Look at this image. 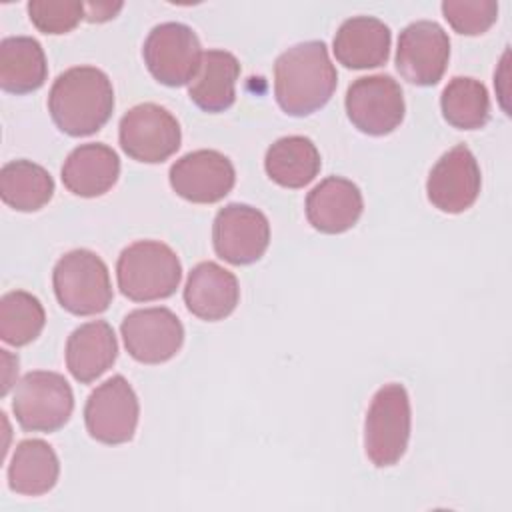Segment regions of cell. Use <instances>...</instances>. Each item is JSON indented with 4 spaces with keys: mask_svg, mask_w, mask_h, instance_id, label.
I'll use <instances>...</instances> for the list:
<instances>
[{
    "mask_svg": "<svg viewBox=\"0 0 512 512\" xmlns=\"http://www.w3.org/2000/svg\"><path fill=\"white\" fill-rule=\"evenodd\" d=\"M240 62L226 50H208L202 54L198 72L188 84L190 100L204 112L218 114L236 100V80Z\"/></svg>",
    "mask_w": 512,
    "mask_h": 512,
    "instance_id": "44dd1931",
    "label": "cell"
},
{
    "mask_svg": "<svg viewBox=\"0 0 512 512\" xmlns=\"http://www.w3.org/2000/svg\"><path fill=\"white\" fill-rule=\"evenodd\" d=\"M60 476V462L54 448L38 438L22 440L8 464V486L22 496L50 492Z\"/></svg>",
    "mask_w": 512,
    "mask_h": 512,
    "instance_id": "7402d4cb",
    "label": "cell"
},
{
    "mask_svg": "<svg viewBox=\"0 0 512 512\" xmlns=\"http://www.w3.org/2000/svg\"><path fill=\"white\" fill-rule=\"evenodd\" d=\"M450 40L444 28L432 20L408 24L398 36L396 68L404 80L416 86H434L446 72Z\"/></svg>",
    "mask_w": 512,
    "mask_h": 512,
    "instance_id": "8fae6325",
    "label": "cell"
},
{
    "mask_svg": "<svg viewBox=\"0 0 512 512\" xmlns=\"http://www.w3.org/2000/svg\"><path fill=\"white\" fill-rule=\"evenodd\" d=\"M46 314L36 296L24 290L6 292L0 298V338L10 346H26L44 328Z\"/></svg>",
    "mask_w": 512,
    "mask_h": 512,
    "instance_id": "4316f807",
    "label": "cell"
},
{
    "mask_svg": "<svg viewBox=\"0 0 512 512\" xmlns=\"http://www.w3.org/2000/svg\"><path fill=\"white\" fill-rule=\"evenodd\" d=\"M410 398L402 384H384L372 398L364 420V450L378 466H394L406 452L410 438Z\"/></svg>",
    "mask_w": 512,
    "mask_h": 512,
    "instance_id": "277c9868",
    "label": "cell"
},
{
    "mask_svg": "<svg viewBox=\"0 0 512 512\" xmlns=\"http://www.w3.org/2000/svg\"><path fill=\"white\" fill-rule=\"evenodd\" d=\"M440 108L444 120L458 130L482 128L490 118V98L480 80L452 78L442 90Z\"/></svg>",
    "mask_w": 512,
    "mask_h": 512,
    "instance_id": "484cf974",
    "label": "cell"
},
{
    "mask_svg": "<svg viewBox=\"0 0 512 512\" xmlns=\"http://www.w3.org/2000/svg\"><path fill=\"white\" fill-rule=\"evenodd\" d=\"M212 242L222 260L236 266L252 264L270 244L268 218L248 204H228L214 218Z\"/></svg>",
    "mask_w": 512,
    "mask_h": 512,
    "instance_id": "7c38bea8",
    "label": "cell"
},
{
    "mask_svg": "<svg viewBox=\"0 0 512 512\" xmlns=\"http://www.w3.org/2000/svg\"><path fill=\"white\" fill-rule=\"evenodd\" d=\"M118 342L114 330L104 320H94L78 326L66 342V366L70 374L90 384L100 378L116 360Z\"/></svg>",
    "mask_w": 512,
    "mask_h": 512,
    "instance_id": "ffe728a7",
    "label": "cell"
},
{
    "mask_svg": "<svg viewBox=\"0 0 512 512\" xmlns=\"http://www.w3.org/2000/svg\"><path fill=\"white\" fill-rule=\"evenodd\" d=\"M336 82V68L320 40L288 48L274 64V96L290 116H308L320 110L332 98Z\"/></svg>",
    "mask_w": 512,
    "mask_h": 512,
    "instance_id": "6da1fadb",
    "label": "cell"
},
{
    "mask_svg": "<svg viewBox=\"0 0 512 512\" xmlns=\"http://www.w3.org/2000/svg\"><path fill=\"white\" fill-rule=\"evenodd\" d=\"M122 10V2H88L84 4V18L88 22H106Z\"/></svg>",
    "mask_w": 512,
    "mask_h": 512,
    "instance_id": "f546056e",
    "label": "cell"
},
{
    "mask_svg": "<svg viewBox=\"0 0 512 512\" xmlns=\"http://www.w3.org/2000/svg\"><path fill=\"white\" fill-rule=\"evenodd\" d=\"M118 128L122 150L138 162L158 164L180 148L182 132L178 120L166 108L152 102L130 108Z\"/></svg>",
    "mask_w": 512,
    "mask_h": 512,
    "instance_id": "ba28073f",
    "label": "cell"
},
{
    "mask_svg": "<svg viewBox=\"0 0 512 512\" xmlns=\"http://www.w3.org/2000/svg\"><path fill=\"white\" fill-rule=\"evenodd\" d=\"M148 72L164 86L190 84L202 62L196 32L180 22H164L150 30L142 46Z\"/></svg>",
    "mask_w": 512,
    "mask_h": 512,
    "instance_id": "52a82bcc",
    "label": "cell"
},
{
    "mask_svg": "<svg viewBox=\"0 0 512 512\" xmlns=\"http://www.w3.org/2000/svg\"><path fill=\"white\" fill-rule=\"evenodd\" d=\"M232 162L218 150H194L170 168L172 190L194 204H214L234 186Z\"/></svg>",
    "mask_w": 512,
    "mask_h": 512,
    "instance_id": "9a60e30c",
    "label": "cell"
},
{
    "mask_svg": "<svg viewBox=\"0 0 512 512\" xmlns=\"http://www.w3.org/2000/svg\"><path fill=\"white\" fill-rule=\"evenodd\" d=\"M48 76V64L38 40L10 36L0 42V88L10 94L38 90Z\"/></svg>",
    "mask_w": 512,
    "mask_h": 512,
    "instance_id": "603a6c76",
    "label": "cell"
},
{
    "mask_svg": "<svg viewBox=\"0 0 512 512\" xmlns=\"http://www.w3.org/2000/svg\"><path fill=\"white\" fill-rule=\"evenodd\" d=\"M140 406L134 388L120 374L102 382L86 400L84 422L88 434L102 444L116 446L132 440Z\"/></svg>",
    "mask_w": 512,
    "mask_h": 512,
    "instance_id": "9c48e42d",
    "label": "cell"
},
{
    "mask_svg": "<svg viewBox=\"0 0 512 512\" xmlns=\"http://www.w3.org/2000/svg\"><path fill=\"white\" fill-rule=\"evenodd\" d=\"M54 294L76 316L104 312L112 302V284L104 260L86 248L66 252L52 272Z\"/></svg>",
    "mask_w": 512,
    "mask_h": 512,
    "instance_id": "5b68a950",
    "label": "cell"
},
{
    "mask_svg": "<svg viewBox=\"0 0 512 512\" xmlns=\"http://www.w3.org/2000/svg\"><path fill=\"white\" fill-rule=\"evenodd\" d=\"M346 114L368 136H384L404 120V96L400 84L386 74L354 80L346 90Z\"/></svg>",
    "mask_w": 512,
    "mask_h": 512,
    "instance_id": "30bf717a",
    "label": "cell"
},
{
    "mask_svg": "<svg viewBox=\"0 0 512 512\" xmlns=\"http://www.w3.org/2000/svg\"><path fill=\"white\" fill-rule=\"evenodd\" d=\"M120 292L134 302H152L176 292L182 266L176 252L158 240H138L126 246L116 262Z\"/></svg>",
    "mask_w": 512,
    "mask_h": 512,
    "instance_id": "3957f363",
    "label": "cell"
},
{
    "mask_svg": "<svg viewBox=\"0 0 512 512\" xmlns=\"http://www.w3.org/2000/svg\"><path fill=\"white\" fill-rule=\"evenodd\" d=\"M54 180L46 168L30 160H12L0 172V196L18 212H36L52 200Z\"/></svg>",
    "mask_w": 512,
    "mask_h": 512,
    "instance_id": "d4e9b609",
    "label": "cell"
},
{
    "mask_svg": "<svg viewBox=\"0 0 512 512\" xmlns=\"http://www.w3.org/2000/svg\"><path fill=\"white\" fill-rule=\"evenodd\" d=\"M72 410V388L58 372L34 370L16 384L12 412L26 432H56L70 420Z\"/></svg>",
    "mask_w": 512,
    "mask_h": 512,
    "instance_id": "8992f818",
    "label": "cell"
},
{
    "mask_svg": "<svg viewBox=\"0 0 512 512\" xmlns=\"http://www.w3.org/2000/svg\"><path fill=\"white\" fill-rule=\"evenodd\" d=\"M114 90L110 78L94 66L62 72L48 94V112L68 136H90L112 116Z\"/></svg>",
    "mask_w": 512,
    "mask_h": 512,
    "instance_id": "7a4b0ae2",
    "label": "cell"
},
{
    "mask_svg": "<svg viewBox=\"0 0 512 512\" xmlns=\"http://www.w3.org/2000/svg\"><path fill=\"white\" fill-rule=\"evenodd\" d=\"M120 176L118 154L98 142L80 144L74 148L62 166L64 186L82 198H96L106 194Z\"/></svg>",
    "mask_w": 512,
    "mask_h": 512,
    "instance_id": "d6986e66",
    "label": "cell"
},
{
    "mask_svg": "<svg viewBox=\"0 0 512 512\" xmlns=\"http://www.w3.org/2000/svg\"><path fill=\"white\" fill-rule=\"evenodd\" d=\"M480 186V166L474 154L460 144L444 152L434 164L426 180V194L440 212L460 214L476 202Z\"/></svg>",
    "mask_w": 512,
    "mask_h": 512,
    "instance_id": "5bb4252c",
    "label": "cell"
},
{
    "mask_svg": "<svg viewBox=\"0 0 512 512\" xmlns=\"http://www.w3.org/2000/svg\"><path fill=\"white\" fill-rule=\"evenodd\" d=\"M128 354L142 364H162L176 356L184 342V326L168 308L132 310L120 324Z\"/></svg>",
    "mask_w": 512,
    "mask_h": 512,
    "instance_id": "4fadbf2b",
    "label": "cell"
},
{
    "mask_svg": "<svg viewBox=\"0 0 512 512\" xmlns=\"http://www.w3.org/2000/svg\"><path fill=\"white\" fill-rule=\"evenodd\" d=\"M28 16L32 24L44 34H66L74 30L84 18V4L34 0L28 2Z\"/></svg>",
    "mask_w": 512,
    "mask_h": 512,
    "instance_id": "f1b7e54d",
    "label": "cell"
},
{
    "mask_svg": "<svg viewBox=\"0 0 512 512\" xmlns=\"http://www.w3.org/2000/svg\"><path fill=\"white\" fill-rule=\"evenodd\" d=\"M320 166V152L306 136L278 138L264 158L266 174L282 188H304L318 176Z\"/></svg>",
    "mask_w": 512,
    "mask_h": 512,
    "instance_id": "cb8c5ba5",
    "label": "cell"
},
{
    "mask_svg": "<svg viewBox=\"0 0 512 512\" xmlns=\"http://www.w3.org/2000/svg\"><path fill=\"white\" fill-rule=\"evenodd\" d=\"M442 14L448 24L464 36L484 34L498 18V2L494 0H446Z\"/></svg>",
    "mask_w": 512,
    "mask_h": 512,
    "instance_id": "83f0119b",
    "label": "cell"
},
{
    "mask_svg": "<svg viewBox=\"0 0 512 512\" xmlns=\"http://www.w3.org/2000/svg\"><path fill=\"white\" fill-rule=\"evenodd\" d=\"M364 200L360 188L342 176H328L306 196V218L314 230L342 234L362 216Z\"/></svg>",
    "mask_w": 512,
    "mask_h": 512,
    "instance_id": "2e32d148",
    "label": "cell"
},
{
    "mask_svg": "<svg viewBox=\"0 0 512 512\" xmlns=\"http://www.w3.org/2000/svg\"><path fill=\"white\" fill-rule=\"evenodd\" d=\"M240 300L236 276L216 262L196 264L184 286V304L200 320L216 322L234 312Z\"/></svg>",
    "mask_w": 512,
    "mask_h": 512,
    "instance_id": "e0dca14e",
    "label": "cell"
},
{
    "mask_svg": "<svg viewBox=\"0 0 512 512\" xmlns=\"http://www.w3.org/2000/svg\"><path fill=\"white\" fill-rule=\"evenodd\" d=\"M390 28L374 16H354L342 22L334 36V56L352 70L386 64L390 56Z\"/></svg>",
    "mask_w": 512,
    "mask_h": 512,
    "instance_id": "ac0fdd59",
    "label": "cell"
}]
</instances>
